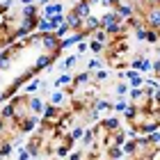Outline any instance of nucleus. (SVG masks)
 <instances>
[{
	"mask_svg": "<svg viewBox=\"0 0 160 160\" xmlns=\"http://www.w3.org/2000/svg\"><path fill=\"white\" fill-rule=\"evenodd\" d=\"M140 16H142L144 25H147L149 30H156V32H160V5L147 7V12H140Z\"/></svg>",
	"mask_w": 160,
	"mask_h": 160,
	"instance_id": "obj_1",
	"label": "nucleus"
},
{
	"mask_svg": "<svg viewBox=\"0 0 160 160\" xmlns=\"http://www.w3.org/2000/svg\"><path fill=\"white\" fill-rule=\"evenodd\" d=\"M41 48L48 55H60V39L55 34H41Z\"/></svg>",
	"mask_w": 160,
	"mask_h": 160,
	"instance_id": "obj_2",
	"label": "nucleus"
},
{
	"mask_svg": "<svg viewBox=\"0 0 160 160\" xmlns=\"http://www.w3.org/2000/svg\"><path fill=\"white\" fill-rule=\"evenodd\" d=\"M121 80H128V87H130V89H140V87H144V76L140 73V71H133V69L123 71V73H121Z\"/></svg>",
	"mask_w": 160,
	"mask_h": 160,
	"instance_id": "obj_3",
	"label": "nucleus"
},
{
	"mask_svg": "<svg viewBox=\"0 0 160 160\" xmlns=\"http://www.w3.org/2000/svg\"><path fill=\"white\" fill-rule=\"evenodd\" d=\"M130 69H133V71H140L142 76H147V73H151V69H153V62H151L147 55H142V57H137V60L130 62Z\"/></svg>",
	"mask_w": 160,
	"mask_h": 160,
	"instance_id": "obj_4",
	"label": "nucleus"
},
{
	"mask_svg": "<svg viewBox=\"0 0 160 160\" xmlns=\"http://www.w3.org/2000/svg\"><path fill=\"white\" fill-rule=\"evenodd\" d=\"M55 60H57V55H48V53H41V55L37 57V62H34L32 71H34V73H39V71H43V69H50V67L55 64Z\"/></svg>",
	"mask_w": 160,
	"mask_h": 160,
	"instance_id": "obj_5",
	"label": "nucleus"
},
{
	"mask_svg": "<svg viewBox=\"0 0 160 160\" xmlns=\"http://www.w3.org/2000/svg\"><path fill=\"white\" fill-rule=\"evenodd\" d=\"M96 30H101V23H98V16H87V18H82V32L87 34V37H92V32H96Z\"/></svg>",
	"mask_w": 160,
	"mask_h": 160,
	"instance_id": "obj_6",
	"label": "nucleus"
},
{
	"mask_svg": "<svg viewBox=\"0 0 160 160\" xmlns=\"http://www.w3.org/2000/svg\"><path fill=\"white\" fill-rule=\"evenodd\" d=\"M41 18H50L55 16V14H64V2H50L46 7H41Z\"/></svg>",
	"mask_w": 160,
	"mask_h": 160,
	"instance_id": "obj_7",
	"label": "nucleus"
},
{
	"mask_svg": "<svg viewBox=\"0 0 160 160\" xmlns=\"http://www.w3.org/2000/svg\"><path fill=\"white\" fill-rule=\"evenodd\" d=\"M64 23L71 28V32H80V30H82V18H80L73 9H71L67 16H64Z\"/></svg>",
	"mask_w": 160,
	"mask_h": 160,
	"instance_id": "obj_8",
	"label": "nucleus"
},
{
	"mask_svg": "<svg viewBox=\"0 0 160 160\" xmlns=\"http://www.w3.org/2000/svg\"><path fill=\"white\" fill-rule=\"evenodd\" d=\"M98 126H101V130L114 133V130H119V128H121V119H119V117H108V119H103V121H101Z\"/></svg>",
	"mask_w": 160,
	"mask_h": 160,
	"instance_id": "obj_9",
	"label": "nucleus"
},
{
	"mask_svg": "<svg viewBox=\"0 0 160 160\" xmlns=\"http://www.w3.org/2000/svg\"><path fill=\"white\" fill-rule=\"evenodd\" d=\"M73 12L78 14L80 18H87V16H92V5L87 2V0H78L76 7H73Z\"/></svg>",
	"mask_w": 160,
	"mask_h": 160,
	"instance_id": "obj_10",
	"label": "nucleus"
},
{
	"mask_svg": "<svg viewBox=\"0 0 160 160\" xmlns=\"http://www.w3.org/2000/svg\"><path fill=\"white\" fill-rule=\"evenodd\" d=\"M117 14H114V9H108L103 16H98V23H101V30H103V28H108V25H112V23H117Z\"/></svg>",
	"mask_w": 160,
	"mask_h": 160,
	"instance_id": "obj_11",
	"label": "nucleus"
},
{
	"mask_svg": "<svg viewBox=\"0 0 160 160\" xmlns=\"http://www.w3.org/2000/svg\"><path fill=\"white\" fill-rule=\"evenodd\" d=\"M78 60H80L78 55H69V57H64V60L60 62V69L64 71V73H67V71H71V69H73L76 64H78Z\"/></svg>",
	"mask_w": 160,
	"mask_h": 160,
	"instance_id": "obj_12",
	"label": "nucleus"
},
{
	"mask_svg": "<svg viewBox=\"0 0 160 160\" xmlns=\"http://www.w3.org/2000/svg\"><path fill=\"white\" fill-rule=\"evenodd\" d=\"M89 80H92V73L85 69V71H80V73H76V76H73V85H76V87H82V85L89 82Z\"/></svg>",
	"mask_w": 160,
	"mask_h": 160,
	"instance_id": "obj_13",
	"label": "nucleus"
},
{
	"mask_svg": "<svg viewBox=\"0 0 160 160\" xmlns=\"http://www.w3.org/2000/svg\"><path fill=\"white\" fill-rule=\"evenodd\" d=\"M21 14H23V18H39V16H41L37 5H28V7H23V9H21Z\"/></svg>",
	"mask_w": 160,
	"mask_h": 160,
	"instance_id": "obj_14",
	"label": "nucleus"
},
{
	"mask_svg": "<svg viewBox=\"0 0 160 160\" xmlns=\"http://www.w3.org/2000/svg\"><path fill=\"white\" fill-rule=\"evenodd\" d=\"M43 101L37 98V96H32V98H28V110H32V112H43Z\"/></svg>",
	"mask_w": 160,
	"mask_h": 160,
	"instance_id": "obj_15",
	"label": "nucleus"
},
{
	"mask_svg": "<svg viewBox=\"0 0 160 160\" xmlns=\"http://www.w3.org/2000/svg\"><path fill=\"white\" fill-rule=\"evenodd\" d=\"M92 78L96 80V82H108V80H110V71L101 67V69H96V71L92 73Z\"/></svg>",
	"mask_w": 160,
	"mask_h": 160,
	"instance_id": "obj_16",
	"label": "nucleus"
},
{
	"mask_svg": "<svg viewBox=\"0 0 160 160\" xmlns=\"http://www.w3.org/2000/svg\"><path fill=\"white\" fill-rule=\"evenodd\" d=\"M92 110H96V112H112V103L110 101H103V98H98L96 103H94Z\"/></svg>",
	"mask_w": 160,
	"mask_h": 160,
	"instance_id": "obj_17",
	"label": "nucleus"
},
{
	"mask_svg": "<svg viewBox=\"0 0 160 160\" xmlns=\"http://www.w3.org/2000/svg\"><path fill=\"white\" fill-rule=\"evenodd\" d=\"M12 67V50H5L0 53V71H7Z\"/></svg>",
	"mask_w": 160,
	"mask_h": 160,
	"instance_id": "obj_18",
	"label": "nucleus"
},
{
	"mask_svg": "<svg viewBox=\"0 0 160 160\" xmlns=\"http://www.w3.org/2000/svg\"><path fill=\"white\" fill-rule=\"evenodd\" d=\"M62 23H64V14H55V16H50V18H48V28H50V32H55Z\"/></svg>",
	"mask_w": 160,
	"mask_h": 160,
	"instance_id": "obj_19",
	"label": "nucleus"
},
{
	"mask_svg": "<svg viewBox=\"0 0 160 160\" xmlns=\"http://www.w3.org/2000/svg\"><path fill=\"white\" fill-rule=\"evenodd\" d=\"M128 105H130V103H128L126 98H119L117 103H112V112H117V114H123V112L128 110Z\"/></svg>",
	"mask_w": 160,
	"mask_h": 160,
	"instance_id": "obj_20",
	"label": "nucleus"
},
{
	"mask_svg": "<svg viewBox=\"0 0 160 160\" xmlns=\"http://www.w3.org/2000/svg\"><path fill=\"white\" fill-rule=\"evenodd\" d=\"M137 112H140V108H137L135 103H130V105H128V110L123 112V117H126L128 121H137Z\"/></svg>",
	"mask_w": 160,
	"mask_h": 160,
	"instance_id": "obj_21",
	"label": "nucleus"
},
{
	"mask_svg": "<svg viewBox=\"0 0 160 160\" xmlns=\"http://www.w3.org/2000/svg\"><path fill=\"white\" fill-rule=\"evenodd\" d=\"M64 85H73V76H71L69 71H67V73H62L60 78L55 80V87H64Z\"/></svg>",
	"mask_w": 160,
	"mask_h": 160,
	"instance_id": "obj_22",
	"label": "nucleus"
},
{
	"mask_svg": "<svg viewBox=\"0 0 160 160\" xmlns=\"http://www.w3.org/2000/svg\"><path fill=\"white\" fill-rule=\"evenodd\" d=\"M87 46H89V50H92V53L96 55V57L105 50V43H98V41H94V39H92V41H87Z\"/></svg>",
	"mask_w": 160,
	"mask_h": 160,
	"instance_id": "obj_23",
	"label": "nucleus"
},
{
	"mask_svg": "<svg viewBox=\"0 0 160 160\" xmlns=\"http://www.w3.org/2000/svg\"><path fill=\"white\" fill-rule=\"evenodd\" d=\"M128 96H130V101H133V103H137V101H142L144 96H147V92H144V87H140V89H130Z\"/></svg>",
	"mask_w": 160,
	"mask_h": 160,
	"instance_id": "obj_24",
	"label": "nucleus"
},
{
	"mask_svg": "<svg viewBox=\"0 0 160 160\" xmlns=\"http://www.w3.org/2000/svg\"><path fill=\"white\" fill-rule=\"evenodd\" d=\"M114 92H117V96L119 98H123V96H128V92H130V87H128V82H117V87H114Z\"/></svg>",
	"mask_w": 160,
	"mask_h": 160,
	"instance_id": "obj_25",
	"label": "nucleus"
},
{
	"mask_svg": "<svg viewBox=\"0 0 160 160\" xmlns=\"http://www.w3.org/2000/svg\"><path fill=\"white\" fill-rule=\"evenodd\" d=\"M101 67H103V60H101V57H92V60L87 62V71H89V73H94V71L101 69Z\"/></svg>",
	"mask_w": 160,
	"mask_h": 160,
	"instance_id": "obj_26",
	"label": "nucleus"
},
{
	"mask_svg": "<svg viewBox=\"0 0 160 160\" xmlns=\"http://www.w3.org/2000/svg\"><path fill=\"white\" fill-rule=\"evenodd\" d=\"M53 34H55V37H57V39H64V37H69V34H71V28H69L67 23H62V25H60V28H57V30H55Z\"/></svg>",
	"mask_w": 160,
	"mask_h": 160,
	"instance_id": "obj_27",
	"label": "nucleus"
},
{
	"mask_svg": "<svg viewBox=\"0 0 160 160\" xmlns=\"http://www.w3.org/2000/svg\"><path fill=\"white\" fill-rule=\"evenodd\" d=\"M62 101H64V92H62V89H55L53 94H50V105H55V108H57V105L62 103Z\"/></svg>",
	"mask_w": 160,
	"mask_h": 160,
	"instance_id": "obj_28",
	"label": "nucleus"
},
{
	"mask_svg": "<svg viewBox=\"0 0 160 160\" xmlns=\"http://www.w3.org/2000/svg\"><path fill=\"white\" fill-rule=\"evenodd\" d=\"M92 39H94V41H98V43H105V46H108V41H110V37H108V34H105L103 30L92 32Z\"/></svg>",
	"mask_w": 160,
	"mask_h": 160,
	"instance_id": "obj_29",
	"label": "nucleus"
},
{
	"mask_svg": "<svg viewBox=\"0 0 160 160\" xmlns=\"http://www.w3.org/2000/svg\"><path fill=\"white\" fill-rule=\"evenodd\" d=\"M108 156H110V160H121L123 151H121V147H110L108 149Z\"/></svg>",
	"mask_w": 160,
	"mask_h": 160,
	"instance_id": "obj_30",
	"label": "nucleus"
},
{
	"mask_svg": "<svg viewBox=\"0 0 160 160\" xmlns=\"http://www.w3.org/2000/svg\"><path fill=\"white\" fill-rule=\"evenodd\" d=\"M14 103H7L5 108H2V112H0V119H9V117H14Z\"/></svg>",
	"mask_w": 160,
	"mask_h": 160,
	"instance_id": "obj_31",
	"label": "nucleus"
},
{
	"mask_svg": "<svg viewBox=\"0 0 160 160\" xmlns=\"http://www.w3.org/2000/svg\"><path fill=\"white\" fill-rule=\"evenodd\" d=\"M82 135H85V128H82V126H76L73 130H71L69 140H71V142H76V140H80V137H82Z\"/></svg>",
	"mask_w": 160,
	"mask_h": 160,
	"instance_id": "obj_32",
	"label": "nucleus"
},
{
	"mask_svg": "<svg viewBox=\"0 0 160 160\" xmlns=\"http://www.w3.org/2000/svg\"><path fill=\"white\" fill-rule=\"evenodd\" d=\"M158 39H160V32H156V30H147V43H156L158 46Z\"/></svg>",
	"mask_w": 160,
	"mask_h": 160,
	"instance_id": "obj_33",
	"label": "nucleus"
},
{
	"mask_svg": "<svg viewBox=\"0 0 160 160\" xmlns=\"http://www.w3.org/2000/svg\"><path fill=\"white\" fill-rule=\"evenodd\" d=\"M147 30H149L147 25H140V28H135V39H137V41H144V39H147Z\"/></svg>",
	"mask_w": 160,
	"mask_h": 160,
	"instance_id": "obj_34",
	"label": "nucleus"
},
{
	"mask_svg": "<svg viewBox=\"0 0 160 160\" xmlns=\"http://www.w3.org/2000/svg\"><path fill=\"white\" fill-rule=\"evenodd\" d=\"M123 153H128V156H133L135 153V151H137V144H135V140H130V142H126V144H123Z\"/></svg>",
	"mask_w": 160,
	"mask_h": 160,
	"instance_id": "obj_35",
	"label": "nucleus"
},
{
	"mask_svg": "<svg viewBox=\"0 0 160 160\" xmlns=\"http://www.w3.org/2000/svg\"><path fill=\"white\" fill-rule=\"evenodd\" d=\"M144 85H147V89H160V80L158 78H144Z\"/></svg>",
	"mask_w": 160,
	"mask_h": 160,
	"instance_id": "obj_36",
	"label": "nucleus"
},
{
	"mask_svg": "<svg viewBox=\"0 0 160 160\" xmlns=\"http://www.w3.org/2000/svg\"><path fill=\"white\" fill-rule=\"evenodd\" d=\"M39 87H41V80H37V78H34L32 82H28V85H25V94H32V92H37Z\"/></svg>",
	"mask_w": 160,
	"mask_h": 160,
	"instance_id": "obj_37",
	"label": "nucleus"
},
{
	"mask_svg": "<svg viewBox=\"0 0 160 160\" xmlns=\"http://www.w3.org/2000/svg\"><path fill=\"white\" fill-rule=\"evenodd\" d=\"M34 123H37V119H32V117H28V119L23 121V130H25V133H30V130L34 128Z\"/></svg>",
	"mask_w": 160,
	"mask_h": 160,
	"instance_id": "obj_38",
	"label": "nucleus"
},
{
	"mask_svg": "<svg viewBox=\"0 0 160 160\" xmlns=\"http://www.w3.org/2000/svg\"><path fill=\"white\" fill-rule=\"evenodd\" d=\"M147 140H149V144H158V142H160V130H153V133H149Z\"/></svg>",
	"mask_w": 160,
	"mask_h": 160,
	"instance_id": "obj_39",
	"label": "nucleus"
},
{
	"mask_svg": "<svg viewBox=\"0 0 160 160\" xmlns=\"http://www.w3.org/2000/svg\"><path fill=\"white\" fill-rule=\"evenodd\" d=\"M76 50H78V53H76L78 57H80V55H82V53H87V50H89V46H87V41H80V43H78V46H76Z\"/></svg>",
	"mask_w": 160,
	"mask_h": 160,
	"instance_id": "obj_40",
	"label": "nucleus"
},
{
	"mask_svg": "<svg viewBox=\"0 0 160 160\" xmlns=\"http://www.w3.org/2000/svg\"><path fill=\"white\" fill-rule=\"evenodd\" d=\"M18 160H32V156H30V151H28L25 147H23V149H18Z\"/></svg>",
	"mask_w": 160,
	"mask_h": 160,
	"instance_id": "obj_41",
	"label": "nucleus"
},
{
	"mask_svg": "<svg viewBox=\"0 0 160 160\" xmlns=\"http://www.w3.org/2000/svg\"><path fill=\"white\" fill-rule=\"evenodd\" d=\"M12 153V147L9 144H2V147H0V156H9Z\"/></svg>",
	"mask_w": 160,
	"mask_h": 160,
	"instance_id": "obj_42",
	"label": "nucleus"
},
{
	"mask_svg": "<svg viewBox=\"0 0 160 160\" xmlns=\"http://www.w3.org/2000/svg\"><path fill=\"white\" fill-rule=\"evenodd\" d=\"M98 119V112L96 110H89V114H87V121H96Z\"/></svg>",
	"mask_w": 160,
	"mask_h": 160,
	"instance_id": "obj_43",
	"label": "nucleus"
},
{
	"mask_svg": "<svg viewBox=\"0 0 160 160\" xmlns=\"http://www.w3.org/2000/svg\"><path fill=\"white\" fill-rule=\"evenodd\" d=\"M142 5H147V7H153V5H160V0H140Z\"/></svg>",
	"mask_w": 160,
	"mask_h": 160,
	"instance_id": "obj_44",
	"label": "nucleus"
},
{
	"mask_svg": "<svg viewBox=\"0 0 160 160\" xmlns=\"http://www.w3.org/2000/svg\"><path fill=\"white\" fill-rule=\"evenodd\" d=\"M53 0H37V7H46V5H50Z\"/></svg>",
	"mask_w": 160,
	"mask_h": 160,
	"instance_id": "obj_45",
	"label": "nucleus"
},
{
	"mask_svg": "<svg viewBox=\"0 0 160 160\" xmlns=\"http://www.w3.org/2000/svg\"><path fill=\"white\" fill-rule=\"evenodd\" d=\"M69 160H82V153H80V151H78V153H71Z\"/></svg>",
	"mask_w": 160,
	"mask_h": 160,
	"instance_id": "obj_46",
	"label": "nucleus"
},
{
	"mask_svg": "<svg viewBox=\"0 0 160 160\" xmlns=\"http://www.w3.org/2000/svg\"><path fill=\"white\" fill-rule=\"evenodd\" d=\"M21 5L28 7V5H37V0H21Z\"/></svg>",
	"mask_w": 160,
	"mask_h": 160,
	"instance_id": "obj_47",
	"label": "nucleus"
},
{
	"mask_svg": "<svg viewBox=\"0 0 160 160\" xmlns=\"http://www.w3.org/2000/svg\"><path fill=\"white\" fill-rule=\"evenodd\" d=\"M156 57H158L156 62H160V46H158V50H156Z\"/></svg>",
	"mask_w": 160,
	"mask_h": 160,
	"instance_id": "obj_48",
	"label": "nucleus"
},
{
	"mask_svg": "<svg viewBox=\"0 0 160 160\" xmlns=\"http://www.w3.org/2000/svg\"><path fill=\"white\" fill-rule=\"evenodd\" d=\"M2 123H5V119H0V133H2Z\"/></svg>",
	"mask_w": 160,
	"mask_h": 160,
	"instance_id": "obj_49",
	"label": "nucleus"
},
{
	"mask_svg": "<svg viewBox=\"0 0 160 160\" xmlns=\"http://www.w3.org/2000/svg\"><path fill=\"white\" fill-rule=\"evenodd\" d=\"M158 46H160V39H158Z\"/></svg>",
	"mask_w": 160,
	"mask_h": 160,
	"instance_id": "obj_50",
	"label": "nucleus"
}]
</instances>
